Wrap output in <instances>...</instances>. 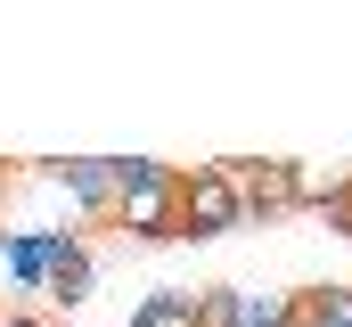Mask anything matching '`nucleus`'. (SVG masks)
<instances>
[{
    "instance_id": "1",
    "label": "nucleus",
    "mask_w": 352,
    "mask_h": 327,
    "mask_svg": "<svg viewBox=\"0 0 352 327\" xmlns=\"http://www.w3.org/2000/svg\"><path fill=\"white\" fill-rule=\"evenodd\" d=\"M115 172H123L115 229L140 238V245L180 238V164H164V156H115Z\"/></svg>"
},
{
    "instance_id": "2",
    "label": "nucleus",
    "mask_w": 352,
    "mask_h": 327,
    "mask_svg": "<svg viewBox=\"0 0 352 327\" xmlns=\"http://www.w3.org/2000/svg\"><path fill=\"white\" fill-rule=\"evenodd\" d=\"M230 229H254V205H246V180L238 164H197L180 172V238L205 245V238H230Z\"/></svg>"
},
{
    "instance_id": "3",
    "label": "nucleus",
    "mask_w": 352,
    "mask_h": 327,
    "mask_svg": "<svg viewBox=\"0 0 352 327\" xmlns=\"http://www.w3.org/2000/svg\"><path fill=\"white\" fill-rule=\"evenodd\" d=\"M303 295H254V286H197V327H295Z\"/></svg>"
},
{
    "instance_id": "4",
    "label": "nucleus",
    "mask_w": 352,
    "mask_h": 327,
    "mask_svg": "<svg viewBox=\"0 0 352 327\" xmlns=\"http://www.w3.org/2000/svg\"><path fill=\"white\" fill-rule=\"evenodd\" d=\"M50 188H66V205L90 213V221H115V196H123V172L115 156H50Z\"/></svg>"
},
{
    "instance_id": "5",
    "label": "nucleus",
    "mask_w": 352,
    "mask_h": 327,
    "mask_svg": "<svg viewBox=\"0 0 352 327\" xmlns=\"http://www.w3.org/2000/svg\"><path fill=\"white\" fill-rule=\"evenodd\" d=\"M0 270L16 295H50V270H58V229H16L0 238Z\"/></svg>"
},
{
    "instance_id": "6",
    "label": "nucleus",
    "mask_w": 352,
    "mask_h": 327,
    "mask_svg": "<svg viewBox=\"0 0 352 327\" xmlns=\"http://www.w3.org/2000/svg\"><path fill=\"white\" fill-rule=\"evenodd\" d=\"M230 164H238V180H246L254 221H270V213H295V164H254V156H230Z\"/></svg>"
},
{
    "instance_id": "7",
    "label": "nucleus",
    "mask_w": 352,
    "mask_h": 327,
    "mask_svg": "<svg viewBox=\"0 0 352 327\" xmlns=\"http://www.w3.org/2000/svg\"><path fill=\"white\" fill-rule=\"evenodd\" d=\"M90 278H98V262H90V245H82V229H58V270H50V303H82L90 295Z\"/></svg>"
},
{
    "instance_id": "8",
    "label": "nucleus",
    "mask_w": 352,
    "mask_h": 327,
    "mask_svg": "<svg viewBox=\"0 0 352 327\" xmlns=\"http://www.w3.org/2000/svg\"><path fill=\"white\" fill-rule=\"evenodd\" d=\"M336 196H352V164H295V205L328 213Z\"/></svg>"
},
{
    "instance_id": "9",
    "label": "nucleus",
    "mask_w": 352,
    "mask_h": 327,
    "mask_svg": "<svg viewBox=\"0 0 352 327\" xmlns=\"http://www.w3.org/2000/svg\"><path fill=\"white\" fill-rule=\"evenodd\" d=\"M131 327H197V295L188 286H156L131 303Z\"/></svg>"
},
{
    "instance_id": "10",
    "label": "nucleus",
    "mask_w": 352,
    "mask_h": 327,
    "mask_svg": "<svg viewBox=\"0 0 352 327\" xmlns=\"http://www.w3.org/2000/svg\"><path fill=\"white\" fill-rule=\"evenodd\" d=\"M303 311L320 327H352V278H336V286H303Z\"/></svg>"
},
{
    "instance_id": "11",
    "label": "nucleus",
    "mask_w": 352,
    "mask_h": 327,
    "mask_svg": "<svg viewBox=\"0 0 352 327\" xmlns=\"http://www.w3.org/2000/svg\"><path fill=\"white\" fill-rule=\"evenodd\" d=\"M0 327H50V319H33V311H0Z\"/></svg>"
},
{
    "instance_id": "12",
    "label": "nucleus",
    "mask_w": 352,
    "mask_h": 327,
    "mask_svg": "<svg viewBox=\"0 0 352 327\" xmlns=\"http://www.w3.org/2000/svg\"><path fill=\"white\" fill-rule=\"evenodd\" d=\"M295 327H320V319H311V311H295Z\"/></svg>"
},
{
    "instance_id": "13",
    "label": "nucleus",
    "mask_w": 352,
    "mask_h": 327,
    "mask_svg": "<svg viewBox=\"0 0 352 327\" xmlns=\"http://www.w3.org/2000/svg\"><path fill=\"white\" fill-rule=\"evenodd\" d=\"M0 188H8V164H0Z\"/></svg>"
},
{
    "instance_id": "14",
    "label": "nucleus",
    "mask_w": 352,
    "mask_h": 327,
    "mask_svg": "<svg viewBox=\"0 0 352 327\" xmlns=\"http://www.w3.org/2000/svg\"><path fill=\"white\" fill-rule=\"evenodd\" d=\"M123 327H131V319H123Z\"/></svg>"
}]
</instances>
